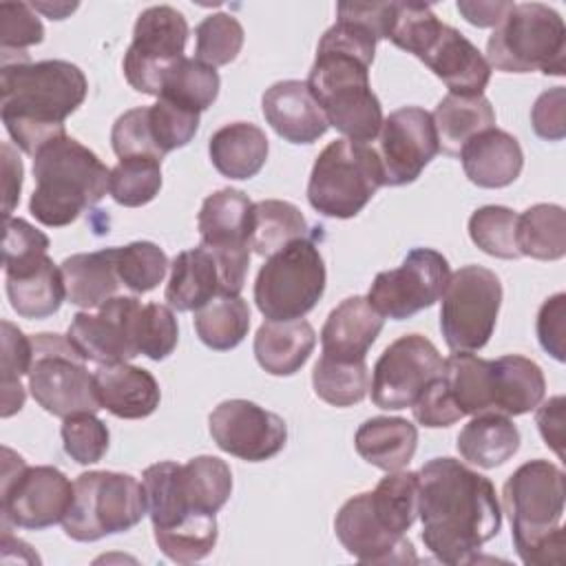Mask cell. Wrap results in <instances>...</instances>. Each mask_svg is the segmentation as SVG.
<instances>
[{"instance_id": "6da1fadb", "label": "cell", "mask_w": 566, "mask_h": 566, "mask_svg": "<svg viewBox=\"0 0 566 566\" xmlns=\"http://www.w3.org/2000/svg\"><path fill=\"white\" fill-rule=\"evenodd\" d=\"M422 542L442 564H471L502 528L493 482L455 458H431L418 471Z\"/></svg>"}, {"instance_id": "7a4b0ae2", "label": "cell", "mask_w": 566, "mask_h": 566, "mask_svg": "<svg viewBox=\"0 0 566 566\" xmlns=\"http://www.w3.org/2000/svg\"><path fill=\"white\" fill-rule=\"evenodd\" d=\"M86 93V75L73 62L2 60L0 117L13 144L31 157L46 142L66 135L64 122Z\"/></svg>"}, {"instance_id": "3957f363", "label": "cell", "mask_w": 566, "mask_h": 566, "mask_svg": "<svg viewBox=\"0 0 566 566\" xmlns=\"http://www.w3.org/2000/svg\"><path fill=\"white\" fill-rule=\"evenodd\" d=\"M564 471L548 460L517 467L502 489L517 557L526 566L564 564Z\"/></svg>"}, {"instance_id": "277c9868", "label": "cell", "mask_w": 566, "mask_h": 566, "mask_svg": "<svg viewBox=\"0 0 566 566\" xmlns=\"http://www.w3.org/2000/svg\"><path fill=\"white\" fill-rule=\"evenodd\" d=\"M33 177L29 212L42 226L64 228L104 199L111 170L75 137L60 135L33 155Z\"/></svg>"}, {"instance_id": "5b68a950", "label": "cell", "mask_w": 566, "mask_h": 566, "mask_svg": "<svg viewBox=\"0 0 566 566\" xmlns=\"http://www.w3.org/2000/svg\"><path fill=\"white\" fill-rule=\"evenodd\" d=\"M369 66L371 62L352 51L318 42L305 82L327 124L345 139L363 144L378 137L385 119L380 99L369 86Z\"/></svg>"}, {"instance_id": "8992f818", "label": "cell", "mask_w": 566, "mask_h": 566, "mask_svg": "<svg viewBox=\"0 0 566 566\" xmlns=\"http://www.w3.org/2000/svg\"><path fill=\"white\" fill-rule=\"evenodd\" d=\"M486 62L504 73L542 71L562 77L566 71L562 15L542 2H513L486 40Z\"/></svg>"}, {"instance_id": "52a82bcc", "label": "cell", "mask_w": 566, "mask_h": 566, "mask_svg": "<svg viewBox=\"0 0 566 566\" xmlns=\"http://www.w3.org/2000/svg\"><path fill=\"white\" fill-rule=\"evenodd\" d=\"M382 186V168L376 148L363 142L334 139L316 157L307 201L323 217H356Z\"/></svg>"}, {"instance_id": "ba28073f", "label": "cell", "mask_w": 566, "mask_h": 566, "mask_svg": "<svg viewBox=\"0 0 566 566\" xmlns=\"http://www.w3.org/2000/svg\"><path fill=\"white\" fill-rule=\"evenodd\" d=\"M73 486V504L62 528L75 542H97L130 531L148 513L144 484L130 473L86 471Z\"/></svg>"}, {"instance_id": "9c48e42d", "label": "cell", "mask_w": 566, "mask_h": 566, "mask_svg": "<svg viewBox=\"0 0 566 566\" xmlns=\"http://www.w3.org/2000/svg\"><path fill=\"white\" fill-rule=\"evenodd\" d=\"M325 261L307 237L270 254L254 281V303L268 321H296L316 307L325 292Z\"/></svg>"}, {"instance_id": "30bf717a", "label": "cell", "mask_w": 566, "mask_h": 566, "mask_svg": "<svg viewBox=\"0 0 566 566\" xmlns=\"http://www.w3.org/2000/svg\"><path fill=\"white\" fill-rule=\"evenodd\" d=\"M33 358L27 374L33 400L57 418L95 413L102 409L95 394V378L82 354L60 334H35Z\"/></svg>"}, {"instance_id": "8fae6325", "label": "cell", "mask_w": 566, "mask_h": 566, "mask_svg": "<svg viewBox=\"0 0 566 566\" xmlns=\"http://www.w3.org/2000/svg\"><path fill=\"white\" fill-rule=\"evenodd\" d=\"M440 329L451 352L482 349L497 323L502 283L482 265H462L449 276L442 292Z\"/></svg>"}, {"instance_id": "7c38bea8", "label": "cell", "mask_w": 566, "mask_h": 566, "mask_svg": "<svg viewBox=\"0 0 566 566\" xmlns=\"http://www.w3.org/2000/svg\"><path fill=\"white\" fill-rule=\"evenodd\" d=\"M2 520L42 531L62 522L73 504V482L57 467H27L22 455L2 449Z\"/></svg>"}, {"instance_id": "4fadbf2b", "label": "cell", "mask_w": 566, "mask_h": 566, "mask_svg": "<svg viewBox=\"0 0 566 566\" xmlns=\"http://www.w3.org/2000/svg\"><path fill=\"white\" fill-rule=\"evenodd\" d=\"M252 206L245 192L221 188L203 199L197 214L201 245L214 254L228 296H239L250 268Z\"/></svg>"}, {"instance_id": "5bb4252c", "label": "cell", "mask_w": 566, "mask_h": 566, "mask_svg": "<svg viewBox=\"0 0 566 566\" xmlns=\"http://www.w3.org/2000/svg\"><path fill=\"white\" fill-rule=\"evenodd\" d=\"M188 22L181 11L168 4L144 9L133 27V42L124 53L126 82L144 93L159 97L166 73L184 57Z\"/></svg>"}, {"instance_id": "9a60e30c", "label": "cell", "mask_w": 566, "mask_h": 566, "mask_svg": "<svg viewBox=\"0 0 566 566\" xmlns=\"http://www.w3.org/2000/svg\"><path fill=\"white\" fill-rule=\"evenodd\" d=\"M449 276V261L438 250L413 248L398 268L376 274L367 301L378 314L402 321L440 301Z\"/></svg>"}, {"instance_id": "2e32d148", "label": "cell", "mask_w": 566, "mask_h": 566, "mask_svg": "<svg viewBox=\"0 0 566 566\" xmlns=\"http://www.w3.org/2000/svg\"><path fill=\"white\" fill-rule=\"evenodd\" d=\"M438 347L422 334L396 338L376 360L371 371V402L396 411L413 407L424 387L442 374Z\"/></svg>"}, {"instance_id": "e0dca14e", "label": "cell", "mask_w": 566, "mask_h": 566, "mask_svg": "<svg viewBox=\"0 0 566 566\" xmlns=\"http://www.w3.org/2000/svg\"><path fill=\"white\" fill-rule=\"evenodd\" d=\"M208 424L214 444L245 462L270 460L287 442L285 420L245 398L219 402L212 409Z\"/></svg>"}, {"instance_id": "ac0fdd59", "label": "cell", "mask_w": 566, "mask_h": 566, "mask_svg": "<svg viewBox=\"0 0 566 566\" xmlns=\"http://www.w3.org/2000/svg\"><path fill=\"white\" fill-rule=\"evenodd\" d=\"M440 153L431 113L420 106H402L382 119L376 155L382 168V186H407Z\"/></svg>"}, {"instance_id": "d6986e66", "label": "cell", "mask_w": 566, "mask_h": 566, "mask_svg": "<svg viewBox=\"0 0 566 566\" xmlns=\"http://www.w3.org/2000/svg\"><path fill=\"white\" fill-rule=\"evenodd\" d=\"M137 303V296H113L95 314L77 312L66 329L69 343L84 360L97 365L128 363L139 356L130 334V316Z\"/></svg>"}, {"instance_id": "ffe728a7", "label": "cell", "mask_w": 566, "mask_h": 566, "mask_svg": "<svg viewBox=\"0 0 566 566\" xmlns=\"http://www.w3.org/2000/svg\"><path fill=\"white\" fill-rule=\"evenodd\" d=\"M334 531L343 548L360 564L418 562L413 544L391 533L376 515L369 491L349 497L334 517Z\"/></svg>"}, {"instance_id": "44dd1931", "label": "cell", "mask_w": 566, "mask_h": 566, "mask_svg": "<svg viewBox=\"0 0 566 566\" xmlns=\"http://www.w3.org/2000/svg\"><path fill=\"white\" fill-rule=\"evenodd\" d=\"M418 60L455 95H482L491 80V64L480 49L444 22Z\"/></svg>"}, {"instance_id": "7402d4cb", "label": "cell", "mask_w": 566, "mask_h": 566, "mask_svg": "<svg viewBox=\"0 0 566 566\" xmlns=\"http://www.w3.org/2000/svg\"><path fill=\"white\" fill-rule=\"evenodd\" d=\"M265 122L290 144H314L329 128L321 106L301 80H281L261 97Z\"/></svg>"}, {"instance_id": "603a6c76", "label": "cell", "mask_w": 566, "mask_h": 566, "mask_svg": "<svg viewBox=\"0 0 566 566\" xmlns=\"http://www.w3.org/2000/svg\"><path fill=\"white\" fill-rule=\"evenodd\" d=\"M382 325L385 316L371 307L367 296H347L325 318L321 329L323 356L345 363L365 360Z\"/></svg>"}, {"instance_id": "cb8c5ba5", "label": "cell", "mask_w": 566, "mask_h": 566, "mask_svg": "<svg viewBox=\"0 0 566 566\" xmlns=\"http://www.w3.org/2000/svg\"><path fill=\"white\" fill-rule=\"evenodd\" d=\"M4 287L13 312L22 318H49L66 298L62 270L49 254L4 268Z\"/></svg>"}, {"instance_id": "d4e9b609", "label": "cell", "mask_w": 566, "mask_h": 566, "mask_svg": "<svg viewBox=\"0 0 566 566\" xmlns=\"http://www.w3.org/2000/svg\"><path fill=\"white\" fill-rule=\"evenodd\" d=\"M95 394L108 413L124 420H139L155 413L161 400L159 382L155 376L128 363L99 365L93 371Z\"/></svg>"}, {"instance_id": "484cf974", "label": "cell", "mask_w": 566, "mask_h": 566, "mask_svg": "<svg viewBox=\"0 0 566 566\" xmlns=\"http://www.w3.org/2000/svg\"><path fill=\"white\" fill-rule=\"evenodd\" d=\"M458 157L469 181L480 188H506L524 168L520 142L495 126L469 139Z\"/></svg>"}, {"instance_id": "4316f807", "label": "cell", "mask_w": 566, "mask_h": 566, "mask_svg": "<svg viewBox=\"0 0 566 566\" xmlns=\"http://www.w3.org/2000/svg\"><path fill=\"white\" fill-rule=\"evenodd\" d=\"M164 296L177 312H197L214 296H223L221 270L214 254L201 243L179 252L170 261Z\"/></svg>"}, {"instance_id": "83f0119b", "label": "cell", "mask_w": 566, "mask_h": 566, "mask_svg": "<svg viewBox=\"0 0 566 566\" xmlns=\"http://www.w3.org/2000/svg\"><path fill=\"white\" fill-rule=\"evenodd\" d=\"M66 285V298L75 307H99L117 296L122 285L117 274V248L71 254L60 263Z\"/></svg>"}, {"instance_id": "f1b7e54d", "label": "cell", "mask_w": 566, "mask_h": 566, "mask_svg": "<svg viewBox=\"0 0 566 566\" xmlns=\"http://www.w3.org/2000/svg\"><path fill=\"white\" fill-rule=\"evenodd\" d=\"M316 332L305 318L265 321L254 336V358L272 376H292L310 358Z\"/></svg>"}, {"instance_id": "f546056e", "label": "cell", "mask_w": 566, "mask_h": 566, "mask_svg": "<svg viewBox=\"0 0 566 566\" xmlns=\"http://www.w3.org/2000/svg\"><path fill=\"white\" fill-rule=\"evenodd\" d=\"M356 453L376 469L400 471L418 447V429L400 416H374L365 420L354 436Z\"/></svg>"}, {"instance_id": "4dcf8cb0", "label": "cell", "mask_w": 566, "mask_h": 566, "mask_svg": "<svg viewBox=\"0 0 566 566\" xmlns=\"http://www.w3.org/2000/svg\"><path fill=\"white\" fill-rule=\"evenodd\" d=\"M268 137L250 122H232L212 133L208 155L212 166L228 179L254 177L268 159Z\"/></svg>"}, {"instance_id": "1f68e13d", "label": "cell", "mask_w": 566, "mask_h": 566, "mask_svg": "<svg viewBox=\"0 0 566 566\" xmlns=\"http://www.w3.org/2000/svg\"><path fill=\"white\" fill-rule=\"evenodd\" d=\"M546 394L542 367L520 354H506L493 360V407L502 416H522L533 411Z\"/></svg>"}, {"instance_id": "d6a6232c", "label": "cell", "mask_w": 566, "mask_h": 566, "mask_svg": "<svg viewBox=\"0 0 566 566\" xmlns=\"http://www.w3.org/2000/svg\"><path fill=\"white\" fill-rule=\"evenodd\" d=\"M438 148L458 157L469 139L495 126V111L484 95H444L431 113Z\"/></svg>"}, {"instance_id": "836d02e7", "label": "cell", "mask_w": 566, "mask_h": 566, "mask_svg": "<svg viewBox=\"0 0 566 566\" xmlns=\"http://www.w3.org/2000/svg\"><path fill=\"white\" fill-rule=\"evenodd\" d=\"M455 447L462 460L480 469H495L517 453L520 429L509 416L478 413L460 429Z\"/></svg>"}, {"instance_id": "e575fe53", "label": "cell", "mask_w": 566, "mask_h": 566, "mask_svg": "<svg viewBox=\"0 0 566 566\" xmlns=\"http://www.w3.org/2000/svg\"><path fill=\"white\" fill-rule=\"evenodd\" d=\"M442 382L462 416L495 413L493 407V360L473 352H453L442 365Z\"/></svg>"}, {"instance_id": "d590c367", "label": "cell", "mask_w": 566, "mask_h": 566, "mask_svg": "<svg viewBox=\"0 0 566 566\" xmlns=\"http://www.w3.org/2000/svg\"><path fill=\"white\" fill-rule=\"evenodd\" d=\"M179 486L192 513L217 515L232 493V471L217 455H197L179 464Z\"/></svg>"}, {"instance_id": "8d00e7d4", "label": "cell", "mask_w": 566, "mask_h": 566, "mask_svg": "<svg viewBox=\"0 0 566 566\" xmlns=\"http://www.w3.org/2000/svg\"><path fill=\"white\" fill-rule=\"evenodd\" d=\"M517 250L537 261L566 254V212L557 203H535L517 214Z\"/></svg>"}, {"instance_id": "74e56055", "label": "cell", "mask_w": 566, "mask_h": 566, "mask_svg": "<svg viewBox=\"0 0 566 566\" xmlns=\"http://www.w3.org/2000/svg\"><path fill=\"white\" fill-rule=\"evenodd\" d=\"M307 234V221L303 212L281 199H263L252 206V232L250 248L259 256H270Z\"/></svg>"}, {"instance_id": "f35d334b", "label": "cell", "mask_w": 566, "mask_h": 566, "mask_svg": "<svg viewBox=\"0 0 566 566\" xmlns=\"http://www.w3.org/2000/svg\"><path fill=\"white\" fill-rule=\"evenodd\" d=\"M250 329V307L241 296H214L195 312V332L199 340L214 349H234Z\"/></svg>"}, {"instance_id": "ab89813d", "label": "cell", "mask_w": 566, "mask_h": 566, "mask_svg": "<svg viewBox=\"0 0 566 566\" xmlns=\"http://www.w3.org/2000/svg\"><path fill=\"white\" fill-rule=\"evenodd\" d=\"M371 506L378 520L396 535H405L418 517V471H389L374 491Z\"/></svg>"}, {"instance_id": "60d3db41", "label": "cell", "mask_w": 566, "mask_h": 566, "mask_svg": "<svg viewBox=\"0 0 566 566\" xmlns=\"http://www.w3.org/2000/svg\"><path fill=\"white\" fill-rule=\"evenodd\" d=\"M219 73L214 66L197 57H181L164 77L159 97H166L184 108L201 113L210 108L219 95Z\"/></svg>"}, {"instance_id": "b9f144b4", "label": "cell", "mask_w": 566, "mask_h": 566, "mask_svg": "<svg viewBox=\"0 0 566 566\" xmlns=\"http://www.w3.org/2000/svg\"><path fill=\"white\" fill-rule=\"evenodd\" d=\"M314 394L334 407H352L367 396L369 371L365 360L345 363L321 354L312 371Z\"/></svg>"}, {"instance_id": "7bdbcfd3", "label": "cell", "mask_w": 566, "mask_h": 566, "mask_svg": "<svg viewBox=\"0 0 566 566\" xmlns=\"http://www.w3.org/2000/svg\"><path fill=\"white\" fill-rule=\"evenodd\" d=\"M130 334L137 354L150 360H164L177 347L179 325L168 305L139 301L130 316Z\"/></svg>"}, {"instance_id": "ee69618b", "label": "cell", "mask_w": 566, "mask_h": 566, "mask_svg": "<svg viewBox=\"0 0 566 566\" xmlns=\"http://www.w3.org/2000/svg\"><path fill=\"white\" fill-rule=\"evenodd\" d=\"M161 190V161L155 157H124L111 170L108 192L124 208L150 203Z\"/></svg>"}, {"instance_id": "f6af8a7d", "label": "cell", "mask_w": 566, "mask_h": 566, "mask_svg": "<svg viewBox=\"0 0 566 566\" xmlns=\"http://www.w3.org/2000/svg\"><path fill=\"white\" fill-rule=\"evenodd\" d=\"M471 241L489 256L520 259L517 212L506 206H482L469 217Z\"/></svg>"}, {"instance_id": "bcb514c9", "label": "cell", "mask_w": 566, "mask_h": 566, "mask_svg": "<svg viewBox=\"0 0 566 566\" xmlns=\"http://www.w3.org/2000/svg\"><path fill=\"white\" fill-rule=\"evenodd\" d=\"M153 533L159 551L177 564H192L208 557L219 537L214 515H195L172 528Z\"/></svg>"}, {"instance_id": "7dc6e473", "label": "cell", "mask_w": 566, "mask_h": 566, "mask_svg": "<svg viewBox=\"0 0 566 566\" xmlns=\"http://www.w3.org/2000/svg\"><path fill=\"white\" fill-rule=\"evenodd\" d=\"M245 33L232 13H210L195 29V57L210 66H223L241 53Z\"/></svg>"}, {"instance_id": "c3c4849f", "label": "cell", "mask_w": 566, "mask_h": 566, "mask_svg": "<svg viewBox=\"0 0 566 566\" xmlns=\"http://www.w3.org/2000/svg\"><path fill=\"white\" fill-rule=\"evenodd\" d=\"M33 358V340L13 323L2 321V418L13 416L24 407L22 376L29 374Z\"/></svg>"}, {"instance_id": "681fc988", "label": "cell", "mask_w": 566, "mask_h": 566, "mask_svg": "<svg viewBox=\"0 0 566 566\" xmlns=\"http://www.w3.org/2000/svg\"><path fill=\"white\" fill-rule=\"evenodd\" d=\"M442 22L429 4L422 2H391L387 40L398 49L420 57L431 40L438 35Z\"/></svg>"}, {"instance_id": "f907efd6", "label": "cell", "mask_w": 566, "mask_h": 566, "mask_svg": "<svg viewBox=\"0 0 566 566\" xmlns=\"http://www.w3.org/2000/svg\"><path fill=\"white\" fill-rule=\"evenodd\" d=\"M170 268L166 252L153 241H133L117 248V274L119 281L135 294L155 290Z\"/></svg>"}, {"instance_id": "816d5d0a", "label": "cell", "mask_w": 566, "mask_h": 566, "mask_svg": "<svg viewBox=\"0 0 566 566\" xmlns=\"http://www.w3.org/2000/svg\"><path fill=\"white\" fill-rule=\"evenodd\" d=\"M199 115L201 113L184 108L166 97H157V102L148 106V126L159 153L168 155L184 148L199 130Z\"/></svg>"}, {"instance_id": "f5cc1de1", "label": "cell", "mask_w": 566, "mask_h": 566, "mask_svg": "<svg viewBox=\"0 0 566 566\" xmlns=\"http://www.w3.org/2000/svg\"><path fill=\"white\" fill-rule=\"evenodd\" d=\"M44 40V27L27 2L0 4V51L2 60H27V49Z\"/></svg>"}, {"instance_id": "db71d44e", "label": "cell", "mask_w": 566, "mask_h": 566, "mask_svg": "<svg viewBox=\"0 0 566 566\" xmlns=\"http://www.w3.org/2000/svg\"><path fill=\"white\" fill-rule=\"evenodd\" d=\"M62 444L77 464H95L108 449V427L95 413H75L62 422Z\"/></svg>"}, {"instance_id": "11a10c76", "label": "cell", "mask_w": 566, "mask_h": 566, "mask_svg": "<svg viewBox=\"0 0 566 566\" xmlns=\"http://www.w3.org/2000/svg\"><path fill=\"white\" fill-rule=\"evenodd\" d=\"M111 146L119 159L124 157H155L159 161L164 159V155L159 153L150 135L148 106H135L115 119L111 130Z\"/></svg>"}, {"instance_id": "9f6ffc18", "label": "cell", "mask_w": 566, "mask_h": 566, "mask_svg": "<svg viewBox=\"0 0 566 566\" xmlns=\"http://www.w3.org/2000/svg\"><path fill=\"white\" fill-rule=\"evenodd\" d=\"M49 237L35 226L20 217L4 219V239H2V265H15L33 256L46 254Z\"/></svg>"}, {"instance_id": "6f0895ef", "label": "cell", "mask_w": 566, "mask_h": 566, "mask_svg": "<svg viewBox=\"0 0 566 566\" xmlns=\"http://www.w3.org/2000/svg\"><path fill=\"white\" fill-rule=\"evenodd\" d=\"M537 340L546 354L555 360H566V294L557 292L546 298L535 321Z\"/></svg>"}, {"instance_id": "680465c9", "label": "cell", "mask_w": 566, "mask_h": 566, "mask_svg": "<svg viewBox=\"0 0 566 566\" xmlns=\"http://www.w3.org/2000/svg\"><path fill=\"white\" fill-rule=\"evenodd\" d=\"M531 124L535 135L546 142H559L566 137V91L564 86H553L544 91L533 108Z\"/></svg>"}, {"instance_id": "91938a15", "label": "cell", "mask_w": 566, "mask_h": 566, "mask_svg": "<svg viewBox=\"0 0 566 566\" xmlns=\"http://www.w3.org/2000/svg\"><path fill=\"white\" fill-rule=\"evenodd\" d=\"M411 411H413V418L422 427H429V429L449 427V424H453L462 418V413L455 409L453 400L447 394V387L442 382V374L424 387V391L413 402Z\"/></svg>"}, {"instance_id": "94428289", "label": "cell", "mask_w": 566, "mask_h": 566, "mask_svg": "<svg viewBox=\"0 0 566 566\" xmlns=\"http://www.w3.org/2000/svg\"><path fill=\"white\" fill-rule=\"evenodd\" d=\"M564 407H566L564 396H553L542 407L539 405L535 407L537 429L546 447H551L557 453V458H564Z\"/></svg>"}, {"instance_id": "6125c7cd", "label": "cell", "mask_w": 566, "mask_h": 566, "mask_svg": "<svg viewBox=\"0 0 566 566\" xmlns=\"http://www.w3.org/2000/svg\"><path fill=\"white\" fill-rule=\"evenodd\" d=\"M2 188H4V219L11 217L15 203L20 201V190H22V161L18 159L15 150L11 144H2Z\"/></svg>"}, {"instance_id": "be15d7a7", "label": "cell", "mask_w": 566, "mask_h": 566, "mask_svg": "<svg viewBox=\"0 0 566 566\" xmlns=\"http://www.w3.org/2000/svg\"><path fill=\"white\" fill-rule=\"evenodd\" d=\"M458 11L462 18L475 27H497L513 2H482V0H458Z\"/></svg>"}, {"instance_id": "e7e4bbea", "label": "cell", "mask_w": 566, "mask_h": 566, "mask_svg": "<svg viewBox=\"0 0 566 566\" xmlns=\"http://www.w3.org/2000/svg\"><path fill=\"white\" fill-rule=\"evenodd\" d=\"M33 9H38V11H42V13H46V15H51V20H64V15L66 13H71V11H75L77 9V4L73 2V4H38V2H33L31 4Z\"/></svg>"}]
</instances>
